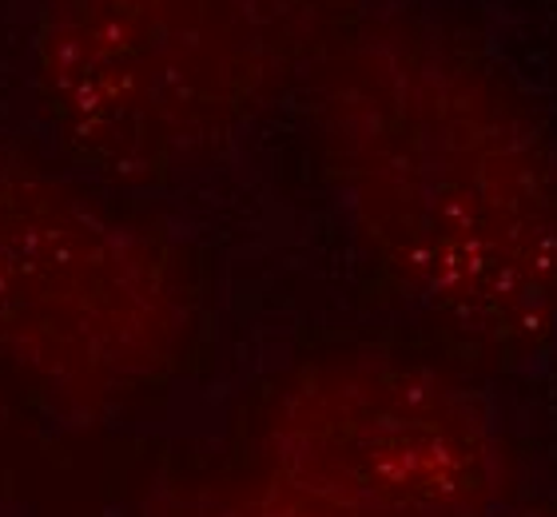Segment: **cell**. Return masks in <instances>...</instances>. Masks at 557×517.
Returning a JSON list of instances; mask_svg holds the SVG:
<instances>
[{
    "instance_id": "7a4b0ae2",
    "label": "cell",
    "mask_w": 557,
    "mask_h": 517,
    "mask_svg": "<svg viewBox=\"0 0 557 517\" xmlns=\"http://www.w3.org/2000/svg\"><path fill=\"white\" fill-rule=\"evenodd\" d=\"M367 0H36L28 88L76 172L116 192L220 168Z\"/></svg>"
},
{
    "instance_id": "3957f363",
    "label": "cell",
    "mask_w": 557,
    "mask_h": 517,
    "mask_svg": "<svg viewBox=\"0 0 557 517\" xmlns=\"http://www.w3.org/2000/svg\"><path fill=\"white\" fill-rule=\"evenodd\" d=\"M199 327V267L172 231L0 144V374L96 422L160 391Z\"/></svg>"
},
{
    "instance_id": "5b68a950",
    "label": "cell",
    "mask_w": 557,
    "mask_h": 517,
    "mask_svg": "<svg viewBox=\"0 0 557 517\" xmlns=\"http://www.w3.org/2000/svg\"><path fill=\"white\" fill-rule=\"evenodd\" d=\"M180 517H299L287 502H278L268 485H259L251 473L244 482H235L232 490H223L215 497H203L199 506H191Z\"/></svg>"
},
{
    "instance_id": "6da1fadb",
    "label": "cell",
    "mask_w": 557,
    "mask_h": 517,
    "mask_svg": "<svg viewBox=\"0 0 557 517\" xmlns=\"http://www.w3.org/2000/svg\"><path fill=\"white\" fill-rule=\"evenodd\" d=\"M331 204L362 259L466 343L557 338V127L478 36L367 9L302 88Z\"/></svg>"
},
{
    "instance_id": "8992f818",
    "label": "cell",
    "mask_w": 557,
    "mask_h": 517,
    "mask_svg": "<svg viewBox=\"0 0 557 517\" xmlns=\"http://www.w3.org/2000/svg\"><path fill=\"white\" fill-rule=\"evenodd\" d=\"M522 517H557V506H549V509H534V514H522Z\"/></svg>"
},
{
    "instance_id": "277c9868",
    "label": "cell",
    "mask_w": 557,
    "mask_h": 517,
    "mask_svg": "<svg viewBox=\"0 0 557 517\" xmlns=\"http://www.w3.org/2000/svg\"><path fill=\"white\" fill-rule=\"evenodd\" d=\"M251 478L299 517H498L513 454L458 374L391 355H314L259 418Z\"/></svg>"
}]
</instances>
